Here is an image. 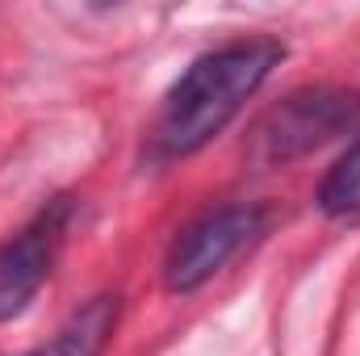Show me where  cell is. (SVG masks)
I'll use <instances>...</instances> for the list:
<instances>
[{
  "mask_svg": "<svg viewBox=\"0 0 360 356\" xmlns=\"http://www.w3.org/2000/svg\"><path fill=\"white\" fill-rule=\"evenodd\" d=\"M59 222L42 218L38 227H25L21 235L0 243V323L21 314L34 293L46 285L51 265H55V235Z\"/></svg>",
  "mask_w": 360,
  "mask_h": 356,
  "instance_id": "3957f363",
  "label": "cell"
},
{
  "mask_svg": "<svg viewBox=\"0 0 360 356\" xmlns=\"http://www.w3.org/2000/svg\"><path fill=\"white\" fill-rule=\"evenodd\" d=\"M281 59H285V46L276 38H243L201 55L164 101V113L155 126L160 151L188 155L205 147L243 109V101L269 80V72Z\"/></svg>",
  "mask_w": 360,
  "mask_h": 356,
  "instance_id": "6da1fadb",
  "label": "cell"
},
{
  "mask_svg": "<svg viewBox=\"0 0 360 356\" xmlns=\"http://www.w3.org/2000/svg\"><path fill=\"white\" fill-rule=\"evenodd\" d=\"M264 227V210L260 205H222L201 214L193 227L180 231V239L168 252V289L172 293H193L201 289L226 260L239 256V248H248Z\"/></svg>",
  "mask_w": 360,
  "mask_h": 356,
  "instance_id": "7a4b0ae2",
  "label": "cell"
},
{
  "mask_svg": "<svg viewBox=\"0 0 360 356\" xmlns=\"http://www.w3.org/2000/svg\"><path fill=\"white\" fill-rule=\"evenodd\" d=\"M319 205L327 214H360V143L348 147L319 184Z\"/></svg>",
  "mask_w": 360,
  "mask_h": 356,
  "instance_id": "5b68a950",
  "label": "cell"
},
{
  "mask_svg": "<svg viewBox=\"0 0 360 356\" xmlns=\"http://www.w3.org/2000/svg\"><path fill=\"white\" fill-rule=\"evenodd\" d=\"M117 327V298H92L89 306H80L42 348H34L30 356H101L109 336Z\"/></svg>",
  "mask_w": 360,
  "mask_h": 356,
  "instance_id": "277c9868",
  "label": "cell"
}]
</instances>
